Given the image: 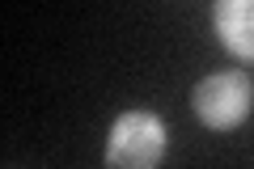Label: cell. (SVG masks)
<instances>
[{
  "label": "cell",
  "instance_id": "obj_2",
  "mask_svg": "<svg viewBox=\"0 0 254 169\" xmlns=\"http://www.w3.org/2000/svg\"><path fill=\"white\" fill-rule=\"evenodd\" d=\"M250 80L242 72H216V76L199 80V89H195V110L208 127H237L250 110Z\"/></svg>",
  "mask_w": 254,
  "mask_h": 169
},
{
  "label": "cell",
  "instance_id": "obj_1",
  "mask_svg": "<svg viewBox=\"0 0 254 169\" xmlns=\"http://www.w3.org/2000/svg\"><path fill=\"white\" fill-rule=\"evenodd\" d=\"M165 152V127L161 118L144 114V110H127L115 118L110 127V144H106V165L119 169H144L157 165Z\"/></svg>",
  "mask_w": 254,
  "mask_h": 169
},
{
  "label": "cell",
  "instance_id": "obj_3",
  "mask_svg": "<svg viewBox=\"0 0 254 169\" xmlns=\"http://www.w3.org/2000/svg\"><path fill=\"white\" fill-rule=\"evenodd\" d=\"M216 30L229 51L254 59V0H216Z\"/></svg>",
  "mask_w": 254,
  "mask_h": 169
}]
</instances>
